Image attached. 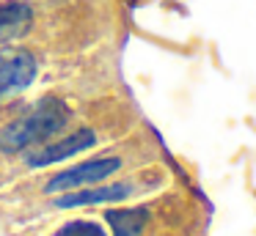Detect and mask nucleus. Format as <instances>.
<instances>
[{
    "mask_svg": "<svg viewBox=\"0 0 256 236\" xmlns=\"http://www.w3.org/2000/svg\"><path fill=\"white\" fill-rule=\"evenodd\" d=\"M74 107L58 93H44L0 126V154L20 157L72 126Z\"/></svg>",
    "mask_w": 256,
    "mask_h": 236,
    "instance_id": "nucleus-1",
    "label": "nucleus"
},
{
    "mask_svg": "<svg viewBox=\"0 0 256 236\" xmlns=\"http://www.w3.org/2000/svg\"><path fill=\"white\" fill-rule=\"evenodd\" d=\"M166 173L160 168H149L140 173L124 176V179H108L102 184H91V187H80V190H69L61 195L50 198V209L56 212H72V209H91V206H105V203H127L138 195L154 192L162 184Z\"/></svg>",
    "mask_w": 256,
    "mask_h": 236,
    "instance_id": "nucleus-2",
    "label": "nucleus"
},
{
    "mask_svg": "<svg viewBox=\"0 0 256 236\" xmlns=\"http://www.w3.org/2000/svg\"><path fill=\"white\" fill-rule=\"evenodd\" d=\"M130 165V157L122 151H108V154H96V157L80 159V162L61 168L56 173H50L47 179L39 181V192L42 195H61L69 190H80V187H91V184H102V181L118 176L124 168Z\"/></svg>",
    "mask_w": 256,
    "mask_h": 236,
    "instance_id": "nucleus-3",
    "label": "nucleus"
},
{
    "mask_svg": "<svg viewBox=\"0 0 256 236\" xmlns=\"http://www.w3.org/2000/svg\"><path fill=\"white\" fill-rule=\"evenodd\" d=\"M96 146H100V129L83 124V126H74V129L69 126L58 137L20 154V159H22V168L28 170H44V168H56L61 162H69V159L80 157V154L91 151Z\"/></svg>",
    "mask_w": 256,
    "mask_h": 236,
    "instance_id": "nucleus-4",
    "label": "nucleus"
},
{
    "mask_svg": "<svg viewBox=\"0 0 256 236\" xmlns=\"http://www.w3.org/2000/svg\"><path fill=\"white\" fill-rule=\"evenodd\" d=\"M42 74V60L34 49L20 44L0 47V104L28 91Z\"/></svg>",
    "mask_w": 256,
    "mask_h": 236,
    "instance_id": "nucleus-5",
    "label": "nucleus"
},
{
    "mask_svg": "<svg viewBox=\"0 0 256 236\" xmlns=\"http://www.w3.org/2000/svg\"><path fill=\"white\" fill-rule=\"evenodd\" d=\"M39 5L36 0H0V47L17 44L36 25Z\"/></svg>",
    "mask_w": 256,
    "mask_h": 236,
    "instance_id": "nucleus-6",
    "label": "nucleus"
},
{
    "mask_svg": "<svg viewBox=\"0 0 256 236\" xmlns=\"http://www.w3.org/2000/svg\"><path fill=\"white\" fill-rule=\"evenodd\" d=\"M152 212L149 203H138V206H113L105 212V223L110 228V236H146L152 228Z\"/></svg>",
    "mask_w": 256,
    "mask_h": 236,
    "instance_id": "nucleus-7",
    "label": "nucleus"
},
{
    "mask_svg": "<svg viewBox=\"0 0 256 236\" xmlns=\"http://www.w3.org/2000/svg\"><path fill=\"white\" fill-rule=\"evenodd\" d=\"M52 236H108V231L102 228V223H96V220L74 217V220H69V223L58 225Z\"/></svg>",
    "mask_w": 256,
    "mask_h": 236,
    "instance_id": "nucleus-8",
    "label": "nucleus"
}]
</instances>
